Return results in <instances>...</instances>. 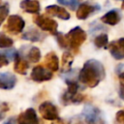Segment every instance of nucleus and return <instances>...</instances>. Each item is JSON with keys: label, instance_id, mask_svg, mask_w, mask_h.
Returning a JSON list of instances; mask_svg holds the SVG:
<instances>
[{"label": "nucleus", "instance_id": "f257e3e1", "mask_svg": "<svg viewBox=\"0 0 124 124\" xmlns=\"http://www.w3.org/2000/svg\"><path fill=\"white\" fill-rule=\"evenodd\" d=\"M105 68L96 59L87 60L78 74V80L88 87H95L105 78Z\"/></svg>", "mask_w": 124, "mask_h": 124}, {"label": "nucleus", "instance_id": "f03ea898", "mask_svg": "<svg viewBox=\"0 0 124 124\" xmlns=\"http://www.w3.org/2000/svg\"><path fill=\"white\" fill-rule=\"evenodd\" d=\"M66 36V39L68 41V45L69 47L74 50L75 53L78 52L79 46L84 43V41L86 40V33L85 31L80 28L79 26H76L73 29H71Z\"/></svg>", "mask_w": 124, "mask_h": 124}, {"label": "nucleus", "instance_id": "7ed1b4c3", "mask_svg": "<svg viewBox=\"0 0 124 124\" xmlns=\"http://www.w3.org/2000/svg\"><path fill=\"white\" fill-rule=\"evenodd\" d=\"M81 116L87 124H107L102 114V111L97 107L92 105L84 106L81 112Z\"/></svg>", "mask_w": 124, "mask_h": 124}, {"label": "nucleus", "instance_id": "20e7f679", "mask_svg": "<svg viewBox=\"0 0 124 124\" xmlns=\"http://www.w3.org/2000/svg\"><path fill=\"white\" fill-rule=\"evenodd\" d=\"M25 26L24 19L17 15H12L8 17L5 24V29L11 34H19L22 32Z\"/></svg>", "mask_w": 124, "mask_h": 124}, {"label": "nucleus", "instance_id": "39448f33", "mask_svg": "<svg viewBox=\"0 0 124 124\" xmlns=\"http://www.w3.org/2000/svg\"><path fill=\"white\" fill-rule=\"evenodd\" d=\"M33 19H34L35 24H36L40 29H42L43 31L50 32V33H52L53 35L57 32L58 23H57L54 19H52V18H50V17H47V16H43V15L37 16H35Z\"/></svg>", "mask_w": 124, "mask_h": 124}, {"label": "nucleus", "instance_id": "423d86ee", "mask_svg": "<svg viewBox=\"0 0 124 124\" xmlns=\"http://www.w3.org/2000/svg\"><path fill=\"white\" fill-rule=\"evenodd\" d=\"M39 112L44 119L46 120H56L59 118L58 109L50 102H44L39 106Z\"/></svg>", "mask_w": 124, "mask_h": 124}, {"label": "nucleus", "instance_id": "0eeeda50", "mask_svg": "<svg viewBox=\"0 0 124 124\" xmlns=\"http://www.w3.org/2000/svg\"><path fill=\"white\" fill-rule=\"evenodd\" d=\"M30 78L36 82L46 81L52 78V72L47 68H45L43 65H38L32 69Z\"/></svg>", "mask_w": 124, "mask_h": 124}, {"label": "nucleus", "instance_id": "6e6552de", "mask_svg": "<svg viewBox=\"0 0 124 124\" xmlns=\"http://www.w3.org/2000/svg\"><path fill=\"white\" fill-rule=\"evenodd\" d=\"M100 9H101V7L97 4H90L89 2L81 3L78 7V10L76 12V16L80 20L86 19L92 14L97 13Z\"/></svg>", "mask_w": 124, "mask_h": 124}, {"label": "nucleus", "instance_id": "1a4fd4ad", "mask_svg": "<svg viewBox=\"0 0 124 124\" xmlns=\"http://www.w3.org/2000/svg\"><path fill=\"white\" fill-rule=\"evenodd\" d=\"M17 124H40L39 118L34 108H29L21 112L17 117Z\"/></svg>", "mask_w": 124, "mask_h": 124}, {"label": "nucleus", "instance_id": "9d476101", "mask_svg": "<svg viewBox=\"0 0 124 124\" xmlns=\"http://www.w3.org/2000/svg\"><path fill=\"white\" fill-rule=\"evenodd\" d=\"M46 14L53 16H57L62 20H68L71 17V15L69 14V12H67L66 9L58 5H50L46 7Z\"/></svg>", "mask_w": 124, "mask_h": 124}, {"label": "nucleus", "instance_id": "9b49d317", "mask_svg": "<svg viewBox=\"0 0 124 124\" xmlns=\"http://www.w3.org/2000/svg\"><path fill=\"white\" fill-rule=\"evenodd\" d=\"M16 83V78L11 73H1L0 74V89L10 90L15 87Z\"/></svg>", "mask_w": 124, "mask_h": 124}, {"label": "nucleus", "instance_id": "f8f14e48", "mask_svg": "<svg viewBox=\"0 0 124 124\" xmlns=\"http://www.w3.org/2000/svg\"><path fill=\"white\" fill-rule=\"evenodd\" d=\"M120 19H121V14L116 9L108 11L101 17V21L108 25H116L120 21Z\"/></svg>", "mask_w": 124, "mask_h": 124}, {"label": "nucleus", "instance_id": "ddd939ff", "mask_svg": "<svg viewBox=\"0 0 124 124\" xmlns=\"http://www.w3.org/2000/svg\"><path fill=\"white\" fill-rule=\"evenodd\" d=\"M19 6L24 12L29 14H38L41 10L40 3L37 0H22Z\"/></svg>", "mask_w": 124, "mask_h": 124}, {"label": "nucleus", "instance_id": "4468645a", "mask_svg": "<svg viewBox=\"0 0 124 124\" xmlns=\"http://www.w3.org/2000/svg\"><path fill=\"white\" fill-rule=\"evenodd\" d=\"M28 68H29L28 62L25 59H23L18 53L15 58V66H14L15 72L20 75H25L27 73Z\"/></svg>", "mask_w": 124, "mask_h": 124}, {"label": "nucleus", "instance_id": "2eb2a0df", "mask_svg": "<svg viewBox=\"0 0 124 124\" xmlns=\"http://www.w3.org/2000/svg\"><path fill=\"white\" fill-rule=\"evenodd\" d=\"M21 38L23 40L30 41V42H39V41H42L45 38V35L43 33H41L39 30L35 29V28H30L25 33L22 34Z\"/></svg>", "mask_w": 124, "mask_h": 124}, {"label": "nucleus", "instance_id": "dca6fc26", "mask_svg": "<svg viewBox=\"0 0 124 124\" xmlns=\"http://www.w3.org/2000/svg\"><path fill=\"white\" fill-rule=\"evenodd\" d=\"M85 100V96L77 93L76 95H71L68 92H65L62 96H61V102L67 106L68 104H78L81 103Z\"/></svg>", "mask_w": 124, "mask_h": 124}, {"label": "nucleus", "instance_id": "f3484780", "mask_svg": "<svg viewBox=\"0 0 124 124\" xmlns=\"http://www.w3.org/2000/svg\"><path fill=\"white\" fill-rule=\"evenodd\" d=\"M45 63L46 65V68L48 70H50L51 72H56L58 70V68H59V60H58V57H57V55L53 51L48 52L46 55Z\"/></svg>", "mask_w": 124, "mask_h": 124}, {"label": "nucleus", "instance_id": "a211bd4d", "mask_svg": "<svg viewBox=\"0 0 124 124\" xmlns=\"http://www.w3.org/2000/svg\"><path fill=\"white\" fill-rule=\"evenodd\" d=\"M108 48L110 52V54L117 60H121L124 58V51L119 46L117 42H110L108 46Z\"/></svg>", "mask_w": 124, "mask_h": 124}, {"label": "nucleus", "instance_id": "6ab92c4d", "mask_svg": "<svg viewBox=\"0 0 124 124\" xmlns=\"http://www.w3.org/2000/svg\"><path fill=\"white\" fill-rule=\"evenodd\" d=\"M73 55L70 51H65L62 55V70L69 71L71 69V65L73 63Z\"/></svg>", "mask_w": 124, "mask_h": 124}, {"label": "nucleus", "instance_id": "aec40b11", "mask_svg": "<svg viewBox=\"0 0 124 124\" xmlns=\"http://www.w3.org/2000/svg\"><path fill=\"white\" fill-rule=\"evenodd\" d=\"M27 58L30 62L36 63L41 59V51L37 46H32L30 47L28 53H27Z\"/></svg>", "mask_w": 124, "mask_h": 124}, {"label": "nucleus", "instance_id": "412c9836", "mask_svg": "<svg viewBox=\"0 0 124 124\" xmlns=\"http://www.w3.org/2000/svg\"><path fill=\"white\" fill-rule=\"evenodd\" d=\"M108 37L107 34L103 33V34H100L98 35L95 39H94V45L96 47H104L105 46L108 45Z\"/></svg>", "mask_w": 124, "mask_h": 124}, {"label": "nucleus", "instance_id": "4be33fe9", "mask_svg": "<svg viewBox=\"0 0 124 124\" xmlns=\"http://www.w3.org/2000/svg\"><path fill=\"white\" fill-rule=\"evenodd\" d=\"M65 81H66V83H67V85H68V90H67V92H68L69 94H71V95H76V94L78 93V87H79L78 83L76 80L71 79V78H70V79H69V78H66Z\"/></svg>", "mask_w": 124, "mask_h": 124}, {"label": "nucleus", "instance_id": "5701e85b", "mask_svg": "<svg viewBox=\"0 0 124 124\" xmlns=\"http://www.w3.org/2000/svg\"><path fill=\"white\" fill-rule=\"evenodd\" d=\"M13 44H14L13 39H11L10 37H8L4 33H0V47L1 48L11 47L13 46Z\"/></svg>", "mask_w": 124, "mask_h": 124}, {"label": "nucleus", "instance_id": "b1692460", "mask_svg": "<svg viewBox=\"0 0 124 124\" xmlns=\"http://www.w3.org/2000/svg\"><path fill=\"white\" fill-rule=\"evenodd\" d=\"M54 35H55L56 41H57V43H58V45H59V46L61 48H68L69 47L68 41H67L65 35H63L62 33H59V32H56Z\"/></svg>", "mask_w": 124, "mask_h": 124}, {"label": "nucleus", "instance_id": "393cba45", "mask_svg": "<svg viewBox=\"0 0 124 124\" xmlns=\"http://www.w3.org/2000/svg\"><path fill=\"white\" fill-rule=\"evenodd\" d=\"M9 11H10L9 4L5 3L4 5H1V6H0V26H1V24L4 22V20L6 19V17L8 16Z\"/></svg>", "mask_w": 124, "mask_h": 124}, {"label": "nucleus", "instance_id": "a878e982", "mask_svg": "<svg viewBox=\"0 0 124 124\" xmlns=\"http://www.w3.org/2000/svg\"><path fill=\"white\" fill-rule=\"evenodd\" d=\"M11 59L9 57V55L7 54V52H1L0 51V68L4 67V66H7L9 63H10Z\"/></svg>", "mask_w": 124, "mask_h": 124}, {"label": "nucleus", "instance_id": "bb28decb", "mask_svg": "<svg viewBox=\"0 0 124 124\" xmlns=\"http://www.w3.org/2000/svg\"><path fill=\"white\" fill-rule=\"evenodd\" d=\"M80 1H81V0H70V1L68 2L67 6H68L71 10H73V11H74V10H76V9L80 5V4H79V3H80Z\"/></svg>", "mask_w": 124, "mask_h": 124}, {"label": "nucleus", "instance_id": "cd10ccee", "mask_svg": "<svg viewBox=\"0 0 124 124\" xmlns=\"http://www.w3.org/2000/svg\"><path fill=\"white\" fill-rule=\"evenodd\" d=\"M115 119L119 124H124V110H118L115 114Z\"/></svg>", "mask_w": 124, "mask_h": 124}, {"label": "nucleus", "instance_id": "c85d7f7f", "mask_svg": "<svg viewBox=\"0 0 124 124\" xmlns=\"http://www.w3.org/2000/svg\"><path fill=\"white\" fill-rule=\"evenodd\" d=\"M9 109V107L8 105L5 103V104H2L1 106V108H0V120H2L4 117H5V112Z\"/></svg>", "mask_w": 124, "mask_h": 124}, {"label": "nucleus", "instance_id": "c756f323", "mask_svg": "<svg viewBox=\"0 0 124 124\" xmlns=\"http://www.w3.org/2000/svg\"><path fill=\"white\" fill-rule=\"evenodd\" d=\"M119 97L124 101V85H120V89H119Z\"/></svg>", "mask_w": 124, "mask_h": 124}, {"label": "nucleus", "instance_id": "7c9ffc66", "mask_svg": "<svg viewBox=\"0 0 124 124\" xmlns=\"http://www.w3.org/2000/svg\"><path fill=\"white\" fill-rule=\"evenodd\" d=\"M17 123V121L16 120V118L15 117H11V118H9L4 124H16Z\"/></svg>", "mask_w": 124, "mask_h": 124}, {"label": "nucleus", "instance_id": "2f4dec72", "mask_svg": "<svg viewBox=\"0 0 124 124\" xmlns=\"http://www.w3.org/2000/svg\"><path fill=\"white\" fill-rule=\"evenodd\" d=\"M117 44L119 45V46L122 48V50L124 51V38H120L118 41H117Z\"/></svg>", "mask_w": 124, "mask_h": 124}, {"label": "nucleus", "instance_id": "473e14b6", "mask_svg": "<svg viewBox=\"0 0 124 124\" xmlns=\"http://www.w3.org/2000/svg\"><path fill=\"white\" fill-rule=\"evenodd\" d=\"M119 80H120V83L122 85H124V72L119 74Z\"/></svg>", "mask_w": 124, "mask_h": 124}, {"label": "nucleus", "instance_id": "72a5a7b5", "mask_svg": "<svg viewBox=\"0 0 124 124\" xmlns=\"http://www.w3.org/2000/svg\"><path fill=\"white\" fill-rule=\"evenodd\" d=\"M60 4H62V5H67L68 4V2H69V0H57Z\"/></svg>", "mask_w": 124, "mask_h": 124}, {"label": "nucleus", "instance_id": "f704fd0d", "mask_svg": "<svg viewBox=\"0 0 124 124\" xmlns=\"http://www.w3.org/2000/svg\"><path fill=\"white\" fill-rule=\"evenodd\" d=\"M70 124H81V122L78 120H71Z\"/></svg>", "mask_w": 124, "mask_h": 124}, {"label": "nucleus", "instance_id": "c9c22d12", "mask_svg": "<svg viewBox=\"0 0 124 124\" xmlns=\"http://www.w3.org/2000/svg\"><path fill=\"white\" fill-rule=\"evenodd\" d=\"M56 124H64V122L62 121V119H60V118H58V119H56Z\"/></svg>", "mask_w": 124, "mask_h": 124}, {"label": "nucleus", "instance_id": "e433bc0d", "mask_svg": "<svg viewBox=\"0 0 124 124\" xmlns=\"http://www.w3.org/2000/svg\"><path fill=\"white\" fill-rule=\"evenodd\" d=\"M122 9H124V0H123V3H122Z\"/></svg>", "mask_w": 124, "mask_h": 124}, {"label": "nucleus", "instance_id": "4c0bfd02", "mask_svg": "<svg viewBox=\"0 0 124 124\" xmlns=\"http://www.w3.org/2000/svg\"><path fill=\"white\" fill-rule=\"evenodd\" d=\"M115 1H121V0H115Z\"/></svg>", "mask_w": 124, "mask_h": 124}]
</instances>
